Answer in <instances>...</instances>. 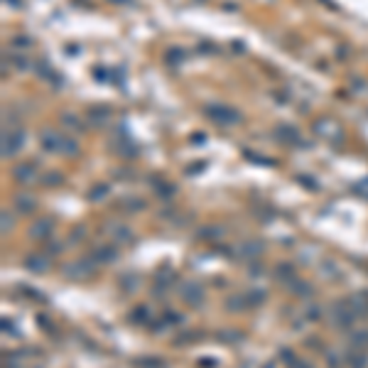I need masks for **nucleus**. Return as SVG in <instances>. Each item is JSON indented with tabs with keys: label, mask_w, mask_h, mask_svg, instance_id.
Returning a JSON list of instances; mask_svg holds the SVG:
<instances>
[{
	"label": "nucleus",
	"mask_w": 368,
	"mask_h": 368,
	"mask_svg": "<svg viewBox=\"0 0 368 368\" xmlns=\"http://www.w3.org/2000/svg\"><path fill=\"white\" fill-rule=\"evenodd\" d=\"M115 258H118V251L111 248V246H101V248L94 251V260H96V263H111Z\"/></svg>",
	"instance_id": "20e7f679"
},
{
	"label": "nucleus",
	"mask_w": 368,
	"mask_h": 368,
	"mask_svg": "<svg viewBox=\"0 0 368 368\" xmlns=\"http://www.w3.org/2000/svg\"><path fill=\"white\" fill-rule=\"evenodd\" d=\"M209 115L211 118H219L221 123H233V120H238V113L236 111H231V108H209Z\"/></svg>",
	"instance_id": "39448f33"
},
{
	"label": "nucleus",
	"mask_w": 368,
	"mask_h": 368,
	"mask_svg": "<svg viewBox=\"0 0 368 368\" xmlns=\"http://www.w3.org/2000/svg\"><path fill=\"white\" fill-rule=\"evenodd\" d=\"M275 275H278V278H280V280L287 285L290 280H295V268H292V265H278Z\"/></svg>",
	"instance_id": "1a4fd4ad"
},
{
	"label": "nucleus",
	"mask_w": 368,
	"mask_h": 368,
	"mask_svg": "<svg viewBox=\"0 0 368 368\" xmlns=\"http://www.w3.org/2000/svg\"><path fill=\"white\" fill-rule=\"evenodd\" d=\"M64 272H67V275H71V278H84V275H88V270H86L81 263H74V265H71V268H67Z\"/></svg>",
	"instance_id": "9b49d317"
},
{
	"label": "nucleus",
	"mask_w": 368,
	"mask_h": 368,
	"mask_svg": "<svg viewBox=\"0 0 368 368\" xmlns=\"http://www.w3.org/2000/svg\"><path fill=\"white\" fill-rule=\"evenodd\" d=\"M47 268H49V258H44V255H29L27 258V270H32V272H44Z\"/></svg>",
	"instance_id": "0eeeda50"
},
{
	"label": "nucleus",
	"mask_w": 368,
	"mask_h": 368,
	"mask_svg": "<svg viewBox=\"0 0 368 368\" xmlns=\"http://www.w3.org/2000/svg\"><path fill=\"white\" fill-rule=\"evenodd\" d=\"M13 228V219L8 216V211H3V231H10Z\"/></svg>",
	"instance_id": "dca6fc26"
},
{
	"label": "nucleus",
	"mask_w": 368,
	"mask_h": 368,
	"mask_svg": "<svg viewBox=\"0 0 368 368\" xmlns=\"http://www.w3.org/2000/svg\"><path fill=\"white\" fill-rule=\"evenodd\" d=\"M366 354H363V351H361V349H351V351H349V354L344 356V363H346V366L349 368H366Z\"/></svg>",
	"instance_id": "7ed1b4c3"
},
{
	"label": "nucleus",
	"mask_w": 368,
	"mask_h": 368,
	"mask_svg": "<svg viewBox=\"0 0 368 368\" xmlns=\"http://www.w3.org/2000/svg\"><path fill=\"white\" fill-rule=\"evenodd\" d=\"M287 368H312V366L307 363V361H302V358H297V361H292V363H290Z\"/></svg>",
	"instance_id": "f3484780"
},
{
	"label": "nucleus",
	"mask_w": 368,
	"mask_h": 368,
	"mask_svg": "<svg viewBox=\"0 0 368 368\" xmlns=\"http://www.w3.org/2000/svg\"><path fill=\"white\" fill-rule=\"evenodd\" d=\"M182 297L187 299L192 307H199V304L204 302V290H201L197 283H187L182 287Z\"/></svg>",
	"instance_id": "f03ea898"
},
{
	"label": "nucleus",
	"mask_w": 368,
	"mask_h": 368,
	"mask_svg": "<svg viewBox=\"0 0 368 368\" xmlns=\"http://www.w3.org/2000/svg\"><path fill=\"white\" fill-rule=\"evenodd\" d=\"M263 299H265V295H263V292H248V295H246V302H248V307H258Z\"/></svg>",
	"instance_id": "ddd939ff"
},
{
	"label": "nucleus",
	"mask_w": 368,
	"mask_h": 368,
	"mask_svg": "<svg viewBox=\"0 0 368 368\" xmlns=\"http://www.w3.org/2000/svg\"><path fill=\"white\" fill-rule=\"evenodd\" d=\"M20 142H22V135H20V133H15V130L10 135L5 133V155H15V152L22 147Z\"/></svg>",
	"instance_id": "423d86ee"
},
{
	"label": "nucleus",
	"mask_w": 368,
	"mask_h": 368,
	"mask_svg": "<svg viewBox=\"0 0 368 368\" xmlns=\"http://www.w3.org/2000/svg\"><path fill=\"white\" fill-rule=\"evenodd\" d=\"M49 231H52V224H49V221H37L35 226L29 228V236H32V238H42Z\"/></svg>",
	"instance_id": "6e6552de"
},
{
	"label": "nucleus",
	"mask_w": 368,
	"mask_h": 368,
	"mask_svg": "<svg viewBox=\"0 0 368 368\" xmlns=\"http://www.w3.org/2000/svg\"><path fill=\"white\" fill-rule=\"evenodd\" d=\"M17 209H20V211H25V213H29L32 209H35V199L17 197Z\"/></svg>",
	"instance_id": "f8f14e48"
},
{
	"label": "nucleus",
	"mask_w": 368,
	"mask_h": 368,
	"mask_svg": "<svg viewBox=\"0 0 368 368\" xmlns=\"http://www.w3.org/2000/svg\"><path fill=\"white\" fill-rule=\"evenodd\" d=\"M260 253V246H243V255L248 258V255H258Z\"/></svg>",
	"instance_id": "2eb2a0df"
},
{
	"label": "nucleus",
	"mask_w": 368,
	"mask_h": 368,
	"mask_svg": "<svg viewBox=\"0 0 368 368\" xmlns=\"http://www.w3.org/2000/svg\"><path fill=\"white\" fill-rule=\"evenodd\" d=\"M329 317H331L334 326H341V329H349V326L358 319L356 310L351 307V299H339V302H334L331 310H329Z\"/></svg>",
	"instance_id": "f257e3e1"
},
{
	"label": "nucleus",
	"mask_w": 368,
	"mask_h": 368,
	"mask_svg": "<svg viewBox=\"0 0 368 368\" xmlns=\"http://www.w3.org/2000/svg\"><path fill=\"white\" fill-rule=\"evenodd\" d=\"M32 174H35V167H25V170H22V167H17V170H15V177H17V179H22V182H25L27 177H32Z\"/></svg>",
	"instance_id": "4468645a"
},
{
	"label": "nucleus",
	"mask_w": 368,
	"mask_h": 368,
	"mask_svg": "<svg viewBox=\"0 0 368 368\" xmlns=\"http://www.w3.org/2000/svg\"><path fill=\"white\" fill-rule=\"evenodd\" d=\"M368 346V331H356L354 336H351V349H366Z\"/></svg>",
	"instance_id": "9d476101"
}]
</instances>
